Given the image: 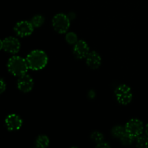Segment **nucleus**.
<instances>
[{
	"instance_id": "f8f14e48",
	"label": "nucleus",
	"mask_w": 148,
	"mask_h": 148,
	"mask_svg": "<svg viewBox=\"0 0 148 148\" xmlns=\"http://www.w3.org/2000/svg\"><path fill=\"white\" fill-rule=\"evenodd\" d=\"M49 145V140L47 136L40 135L36 140V146L38 147L44 148L48 147Z\"/></svg>"
},
{
	"instance_id": "423d86ee",
	"label": "nucleus",
	"mask_w": 148,
	"mask_h": 148,
	"mask_svg": "<svg viewBox=\"0 0 148 148\" xmlns=\"http://www.w3.org/2000/svg\"><path fill=\"white\" fill-rule=\"evenodd\" d=\"M1 49L10 53H16L20 49V41L14 37L6 38L1 41Z\"/></svg>"
},
{
	"instance_id": "20e7f679",
	"label": "nucleus",
	"mask_w": 148,
	"mask_h": 148,
	"mask_svg": "<svg viewBox=\"0 0 148 148\" xmlns=\"http://www.w3.org/2000/svg\"><path fill=\"white\" fill-rule=\"evenodd\" d=\"M116 97L117 101L122 105H127L130 103L132 98L131 88L126 85H121L116 89Z\"/></svg>"
},
{
	"instance_id": "9b49d317",
	"label": "nucleus",
	"mask_w": 148,
	"mask_h": 148,
	"mask_svg": "<svg viewBox=\"0 0 148 148\" xmlns=\"http://www.w3.org/2000/svg\"><path fill=\"white\" fill-rule=\"evenodd\" d=\"M87 64L92 69H97L101 64V57L97 52H90L87 56Z\"/></svg>"
},
{
	"instance_id": "aec40b11",
	"label": "nucleus",
	"mask_w": 148,
	"mask_h": 148,
	"mask_svg": "<svg viewBox=\"0 0 148 148\" xmlns=\"http://www.w3.org/2000/svg\"><path fill=\"white\" fill-rule=\"evenodd\" d=\"M6 89V84L4 83V80L1 79V92H3Z\"/></svg>"
},
{
	"instance_id": "7ed1b4c3",
	"label": "nucleus",
	"mask_w": 148,
	"mask_h": 148,
	"mask_svg": "<svg viewBox=\"0 0 148 148\" xmlns=\"http://www.w3.org/2000/svg\"><path fill=\"white\" fill-rule=\"evenodd\" d=\"M53 28L59 33H66L70 25V20L64 14L59 13L54 16L52 20Z\"/></svg>"
},
{
	"instance_id": "412c9836",
	"label": "nucleus",
	"mask_w": 148,
	"mask_h": 148,
	"mask_svg": "<svg viewBox=\"0 0 148 148\" xmlns=\"http://www.w3.org/2000/svg\"><path fill=\"white\" fill-rule=\"evenodd\" d=\"M145 133H146V134L148 136V124L146 125V127H145Z\"/></svg>"
},
{
	"instance_id": "39448f33",
	"label": "nucleus",
	"mask_w": 148,
	"mask_h": 148,
	"mask_svg": "<svg viewBox=\"0 0 148 148\" xmlns=\"http://www.w3.org/2000/svg\"><path fill=\"white\" fill-rule=\"evenodd\" d=\"M143 124L137 119H132L127 123L125 127L126 132L134 138L141 135L143 132Z\"/></svg>"
},
{
	"instance_id": "ddd939ff",
	"label": "nucleus",
	"mask_w": 148,
	"mask_h": 148,
	"mask_svg": "<svg viewBox=\"0 0 148 148\" xmlns=\"http://www.w3.org/2000/svg\"><path fill=\"white\" fill-rule=\"evenodd\" d=\"M137 146L139 147H148V136L140 135L137 137Z\"/></svg>"
},
{
	"instance_id": "1a4fd4ad",
	"label": "nucleus",
	"mask_w": 148,
	"mask_h": 148,
	"mask_svg": "<svg viewBox=\"0 0 148 148\" xmlns=\"http://www.w3.org/2000/svg\"><path fill=\"white\" fill-rule=\"evenodd\" d=\"M89 46L84 40H79L77 42L74 47V53L78 59H83L87 57L89 53Z\"/></svg>"
},
{
	"instance_id": "f03ea898",
	"label": "nucleus",
	"mask_w": 148,
	"mask_h": 148,
	"mask_svg": "<svg viewBox=\"0 0 148 148\" xmlns=\"http://www.w3.org/2000/svg\"><path fill=\"white\" fill-rule=\"evenodd\" d=\"M9 72L14 76L21 77L25 75L29 66L26 59L18 56H14L10 58L7 63Z\"/></svg>"
},
{
	"instance_id": "a211bd4d",
	"label": "nucleus",
	"mask_w": 148,
	"mask_h": 148,
	"mask_svg": "<svg viewBox=\"0 0 148 148\" xmlns=\"http://www.w3.org/2000/svg\"><path fill=\"white\" fill-rule=\"evenodd\" d=\"M91 138H92L93 141H95L98 144V143L103 142V135L101 132H94L91 134Z\"/></svg>"
},
{
	"instance_id": "2eb2a0df",
	"label": "nucleus",
	"mask_w": 148,
	"mask_h": 148,
	"mask_svg": "<svg viewBox=\"0 0 148 148\" xmlns=\"http://www.w3.org/2000/svg\"><path fill=\"white\" fill-rule=\"evenodd\" d=\"M43 22H44V18H43V16L36 15L32 18L31 22H30V23H32V25H33V27H38L43 25Z\"/></svg>"
},
{
	"instance_id": "dca6fc26",
	"label": "nucleus",
	"mask_w": 148,
	"mask_h": 148,
	"mask_svg": "<svg viewBox=\"0 0 148 148\" xmlns=\"http://www.w3.org/2000/svg\"><path fill=\"white\" fill-rule=\"evenodd\" d=\"M66 40L69 44H75L77 42V36L73 32H69L66 35Z\"/></svg>"
},
{
	"instance_id": "4468645a",
	"label": "nucleus",
	"mask_w": 148,
	"mask_h": 148,
	"mask_svg": "<svg viewBox=\"0 0 148 148\" xmlns=\"http://www.w3.org/2000/svg\"><path fill=\"white\" fill-rule=\"evenodd\" d=\"M126 133V130L124 127L121 126H116L114 127L112 130V134L114 137H117V138H121L123 135Z\"/></svg>"
},
{
	"instance_id": "6ab92c4d",
	"label": "nucleus",
	"mask_w": 148,
	"mask_h": 148,
	"mask_svg": "<svg viewBox=\"0 0 148 148\" xmlns=\"http://www.w3.org/2000/svg\"><path fill=\"white\" fill-rule=\"evenodd\" d=\"M97 147H110L109 145L107 144L106 143H103V142H101V143H98L96 146Z\"/></svg>"
},
{
	"instance_id": "f257e3e1",
	"label": "nucleus",
	"mask_w": 148,
	"mask_h": 148,
	"mask_svg": "<svg viewBox=\"0 0 148 148\" xmlns=\"http://www.w3.org/2000/svg\"><path fill=\"white\" fill-rule=\"evenodd\" d=\"M26 61L30 69L33 70H39L46 66L48 63V56L43 51L34 50L27 55Z\"/></svg>"
},
{
	"instance_id": "f3484780",
	"label": "nucleus",
	"mask_w": 148,
	"mask_h": 148,
	"mask_svg": "<svg viewBox=\"0 0 148 148\" xmlns=\"http://www.w3.org/2000/svg\"><path fill=\"white\" fill-rule=\"evenodd\" d=\"M120 139H121V141L122 143V144L125 145H131L132 143L133 140H134V137H132L129 134H127V132Z\"/></svg>"
},
{
	"instance_id": "0eeeda50",
	"label": "nucleus",
	"mask_w": 148,
	"mask_h": 148,
	"mask_svg": "<svg viewBox=\"0 0 148 148\" xmlns=\"http://www.w3.org/2000/svg\"><path fill=\"white\" fill-rule=\"evenodd\" d=\"M33 25L31 23H29L28 21H20L15 25L14 27V30L15 33L20 37H25L28 36L33 33Z\"/></svg>"
},
{
	"instance_id": "6e6552de",
	"label": "nucleus",
	"mask_w": 148,
	"mask_h": 148,
	"mask_svg": "<svg viewBox=\"0 0 148 148\" xmlns=\"http://www.w3.org/2000/svg\"><path fill=\"white\" fill-rule=\"evenodd\" d=\"M19 90L23 92H28L33 89V80L28 75H24L20 77L17 82Z\"/></svg>"
},
{
	"instance_id": "9d476101",
	"label": "nucleus",
	"mask_w": 148,
	"mask_h": 148,
	"mask_svg": "<svg viewBox=\"0 0 148 148\" xmlns=\"http://www.w3.org/2000/svg\"><path fill=\"white\" fill-rule=\"evenodd\" d=\"M6 126L10 131H16L21 127L23 121L19 116L10 114L6 118Z\"/></svg>"
}]
</instances>
